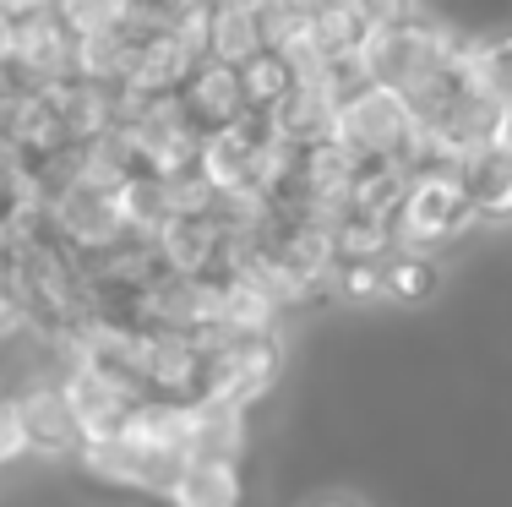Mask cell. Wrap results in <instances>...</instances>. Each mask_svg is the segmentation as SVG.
Returning <instances> with one entry per match:
<instances>
[{"instance_id":"9","label":"cell","mask_w":512,"mask_h":507,"mask_svg":"<svg viewBox=\"0 0 512 507\" xmlns=\"http://www.w3.org/2000/svg\"><path fill=\"white\" fill-rule=\"evenodd\" d=\"M273 131L284 142H295V148L333 142L338 137V104L327 99L322 88H311V82H295V93L273 110Z\"/></svg>"},{"instance_id":"4","label":"cell","mask_w":512,"mask_h":507,"mask_svg":"<svg viewBox=\"0 0 512 507\" xmlns=\"http://www.w3.org/2000/svg\"><path fill=\"white\" fill-rule=\"evenodd\" d=\"M55 224L60 235L71 240L77 257H99V251H115L120 240L131 235L126 219H120V202L109 186H93V180H77L55 197Z\"/></svg>"},{"instance_id":"8","label":"cell","mask_w":512,"mask_h":507,"mask_svg":"<svg viewBox=\"0 0 512 507\" xmlns=\"http://www.w3.org/2000/svg\"><path fill=\"white\" fill-rule=\"evenodd\" d=\"M197 66H202V60L191 55L175 33H158V39H148L137 50V66H131L126 88L148 93V99H175V93L191 82V71H197Z\"/></svg>"},{"instance_id":"1","label":"cell","mask_w":512,"mask_h":507,"mask_svg":"<svg viewBox=\"0 0 512 507\" xmlns=\"http://www.w3.org/2000/svg\"><path fill=\"white\" fill-rule=\"evenodd\" d=\"M469 224H474V208L458 175H414L404 208L393 219V235H398V251H431L458 240Z\"/></svg>"},{"instance_id":"3","label":"cell","mask_w":512,"mask_h":507,"mask_svg":"<svg viewBox=\"0 0 512 507\" xmlns=\"http://www.w3.org/2000/svg\"><path fill=\"white\" fill-rule=\"evenodd\" d=\"M414 137V110L404 93L393 88H360L355 99L338 110V142L355 159H398Z\"/></svg>"},{"instance_id":"10","label":"cell","mask_w":512,"mask_h":507,"mask_svg":"<svg viewBox=\"0 0 512 507\" xmlns=\"http://www.w3.org/2000/svg\"><path fill=\"white\" fill-rule=\"evenodd\" d=\"M458 180H463V191H469L474 219L512 224V159L485 148V153H474V159L458 169Z\"/></svg>"},{"instance_id":"19","label":"cell","mask_w":512,"mask_h":507,"mask_svg":"<svg viewBox=\"0 0 512 507\" xmlns=\"http://www.w3.org/2000/svg\"><path fill=\"white\" fill-rule=\"evenodd\" d=\"M60 0H0V17L11 22H33V17H55Z\"/></svg>"},{"instance_id":"21","label":"cell","mask_w":512,"mask_h":507,"mask_svg":"<svg viewBox=\"0 0 512 507\" xmlns=\"http://www.w3.org/2000/svg\"><path fill=\"white\" fill-rule=\"evenodd\" d=\"M158 11H169V17H180V11H191V6H202V0H153Z\"/></svg>"},{"instance_id":"5","label":"cell","mask_w":512,"mask_h":507,"mask_svg":"<svg viewBox=\"0 0 512 507\" xmlns=\"http://www.w3.org/2000/svg\"><path fill=\"white\" fill-rule=\"evenodd\" d=\"M175 99H180V115H186V126L197 131V137H213V131H224L229 120L246 115L240 71L224 66V60H202V66L191 71V82L175 93Z\"/></svg>"},{"instance_id":"12","label":"cell","mask_w":512,"mask_h":507,"mask_svg":"<svg viewBox=\"0 0 512 507\" xmlns=\"http://www.w3.org/2000/svg\"><path fill=\"white\" fill-rule=\"evenodd\" d=\"M240 71V93H246V110H262V115H273L278 104L295 93V82H300V71H295V60H289L284 50H256L246 66H235Z\"/></svg>"},{"instance_id":"22","label":"cell","mask_w":512,"mask_h":507,"mask_svg":"<svg viewBox=\"0 0 512 507\" xmlns=\"http://www.w3.org/2000/svg\"><path fill=\"white\" fill-rule=\"evenodd\" d=\"M311 507H365V502H355V497H316Z\"/></svg>"},{"instance_id":"6","label":"cell","mask_w":512,"mask_h":507,"mask_svg":"<svg viewBox=\"0 0 512 507\" xmlns=\"http://www.w3.org/2000/svg\"><path fill=\"white\" fill-rule=\"evenodd\" d=\"M11 409H17V420H22V431H28V448L33 453H71V448H82L77 415H71V404L60 398L55 382H28V388L11 398Z\"/></svg>"},{"instance_id":"2","label":"cell","mask_w":512,"mask_h":507,"mask_svg":"<svg viewBox=\"0 0 512 507\" xmlns=\"http://www.w3.org/2000/svg\"><path fill=\"white\" fill-rule=\"evenodd\" d=\"M207 360V393L202 404H229V409H251L256 398L278 382L284 371V349L278 338H224Z\"/></svg>"},{"instance_id":"14","label":"cell","mask_w":512,"mask_h":507,"mask_svg":"<svg viewBox=\"0 0 512 507\" xmlns=\"http://www.w3.org/2000/svg\"><path fill=\"white\" fill-rule=\"evenodd\" d=\"M474 93L491 99L496 110L512 104V33L480 44V55H474Z\"/></svg>"},{"instance_id":"13","label":"cell","mask_w":512,"mask_h":507,"mask_svg":"<svg viewBox=\"0 0 512 507\" xmlns=\"http://www.w3.org/2000/svg\"><path fill=\"white\" fill-rule=\"evenodd\" d=\"M436 289H442L436 257H425V251H393V257H387V300L420 306V300L436 295Z\"/></svg>"},{"instance_id":"20","label":"cell","mask_w":512,"mask_h":507,"mask_svg":"<svg viewBox=\"0 0 512 507\" xmlns=\"http://www.w3.org/2000/svg\"><path fill=\"white\" fill-rule=\"evenodd\" d=\"M491 153H502V159H512V104H502L491 120Z\"/></svg>"},{"instance_id":"15","label":"cell","mask_w":512,"mask_h":507,"mask_svg":"<svg viewBox=\"0 0 512 507\" xmlns=\"http://www.w3.org/2000/svg\"><path fill=\"white\" fill-rule=\"evenodd\" d=\"M333 295L355 300V306H365V300H382L387 295V257L338 262V268H333Z\"/></svg>"},{"instance_id":"18","label":"cell","mask_w":512,"mask_h":507,"mask_svg":"<svg viewBox=\"0 0 512 507\" xmlns=\"http://www.w3.org/2000/svg\"><path fill=\"white\" fill-rule=\"evenodd\" d=\"M28 333V311H22V295L0 279V338H17Z\"/></svg>"},{"instance_id":"16","label":"cell","mask_w":512,"mask_h":507,"mask_svg":"<svg viewBox=\"0 0 512 507\" xmlns=\"http://www.w3.org/2000/svg\"><path fill=\"white\" fill-rule=\"evenodd\" d=\"M360 11L365 28H398V22H414L420 17V0H349Z\"/></svg>"},{"instance_id":"23","label":"cell","mask_w":512,"mask_h":507,"mask_svg":"<svg viewBox=\"0 0 512 507\" xmlns=\"http://www.w3.org/2000/svg\"><path fill=\"white\" fill-rule=\"evenodd\" d=\"M0 409H6V377H0Z\"/></svg>"},{"instance_id":"17","label":"cell","mask_w":512,"mask_h":507,"mask_svg":"<svg viewBox=\"0 0 512 507\" xmlns=\"http://www.w3.org/2000/svg\"><path fill=\"white\" fill-rule=\"evenodd\" d=\"M22 453H33V448H28V431H22L17 409H11V398H6V409H0V469L17 464Z\"/></svg>"},{"instance_id":"11","label":"cell","mask_w":512,"mask_h":507,"mask_svg":"<svg viewBox=\"0 0 512 507\" xmlns=\"http://www.w3.org/2000/svg\"><path fill=\"white\" fill-rule=\"evenodd\" d=\"M218 328L229 338H267L278 328V300L256 279H229L218 300Z\"/></svg>"},{"instance_id":"7","label":"cell","mask_w":512,"mask_h":507,"mask_svg":"<svg viewBox=\"0 0 512 507\" xmlns=\"http://www.w3.org/2000/svg\"><path fill=\"white\" fill-rule=\"evenodd\" d=\"M246 475L240 458H191L169 486V507H240Z\"/></svg>"}]
</instances>
